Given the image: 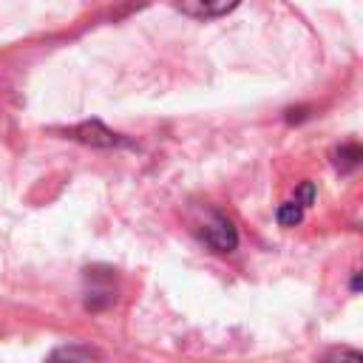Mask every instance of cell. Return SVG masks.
Returning <instances> with one entry per match:
<instances>
[{"instance_id":"obj_4","label":"cell","mask_w":363,"mask_h":363,"mask_svg":"<svg viewBox=\"0 0 363 363\" xmlns=\"http://www.w3.org/2000/svg\"><path fill=\"white\" fill-rule=\"evenodd\" d=\"M45 363H102V354L82 343H65V346H57Z\"/></svg>"},{"instance_id":"obj_3","label":"cell","mask_w":363,"mask_h":363,"mask_svg":"<svg viewBox=\"0 0 363 363\" xmlns=\"http://www.w3.org/2000/svg\"><path fill=\"white\" fill-rule=\"evenodd\" d=\"M71 133H74V139H79V142H85V145H94V147H113V145L122 142V139H119L113 130H108L102 122H82V125H77Z\"/></svg>"},{"instance_id":"obj_2","label":"cell","mask_w":363,"mask_h":363,"mask_svg":"<svg viewBox=\"0 0 363 363\" xmlns=\"http://www.w3.org/2000/svg\"><path fill=\"white\" fill-rule=\"evenodd\" d=\"M173 6L187 17L207 20V17H221V14L233 11L238 6V0H173Z\"/></svg>"},{"instance_id":"obj_7","label":"cell","mask_w":363,"mask_h":363,"mask_svg":"<svg viewBox=\"0 0 363 363\" xmlns=\"http://www.w3.org/2000/svg\"><path fill=\"white\" fill-rule=\"evenodd\" d=\"M320 363H363V354L357 352V349H329L323 357H320Z\"/></svg>"},{"instance_id":"obj_5","label":"cell","mask_w":363,"mask_h":363,"mask_svg":"<svg viewBox=\"0 0 363 363\" xmlns=\"http://www.w3.org/2000/svg\"><path fill=\"white\" fill-rule=\"evenodd\" d=\"M303 210H306V204L295 196V199H289V201L278 204L275 218H278V224H281V227H295V224H301V221H303Z\"/></svg>"},{"instance_id":"obj_6","label":"cell","mask_w":363,"mask_h":363,"mask_svg":"<svg viewBox=\"0 0 363 363\" xmlns=\"http://www.w3.org/2000/svg\"><path fill=\"white\" fill-rule=\"evenodd\" d=\"M335 156H337V159H335V164H337L343 173L360 164V147H357V145H343V147H340Z\"/></svg>"},{"instance_id":"obj_1","label":"cell","mask_w":363,"mask_h":363,"mask_svg":"<svg viewBox=\"0 0 363 363\" xmlns=\"http://www.w3.org/2000/svg\"><path fill=\"white\" fill-rule=\"evenodd\" d=\"M193 233L199 235L201 244H207L213 252H233L238 244V233L235 224L216 207H204L199 210V218H193Z\"/></svg>"},{"instance_id":"obj_8","label":"cell","mask_w":363,"mask_h":363,"mask_svg":"<svg viewBox=\"0 0 363 363\" xmlns=\"http://www.w3.org/2000/svg\"><path fill=\"white\" fill-rule=\"evenodd\" d=\"M360 289V272H354V281H352V292H357Z\"/></svg>"}]
</instances>
